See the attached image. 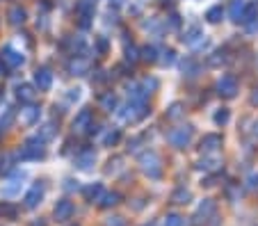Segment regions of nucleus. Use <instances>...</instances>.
Instances as JSON below:
<instances>
[{
	"instance_id": "obj_9",
	"label": "nucleus",
	"mask_w": 258,
	"mask_h": 226,
	"mask_svg": "<svg viewBox=\"0 0 258 226\" xmlns=\"http://www.w3.org/2000/svg\"><path fill=\"white\" fill-rule=\"evenodd\" d=\"M94 123V114L92 110H80L78 114H76V119H73V130H78V133H87L89 126Z\"/></svg>"
},
{
	"instance_id": "obj_12",
	"label": "nucleus",
	"mask_w": 258,
	"mask_h": 226,
	"mask_svg": "<svg viewBox=\"0 0 258 226\" xmlns=\"http://www.w3.org/2000/svg\"><path fill=\"white\" fill-rule=\"evenodd\" d=\"M0 59L7 64V66H12V69H16V66H21V64L25 62V57L19 53V50H14L12 46H7V48H3V53H0Z\"/></svg>"
},
{
	"instance_id": "obj_21",
	"label": "nucleus",
	"mask_w": 258,
	"mask_h": 226,
	"mask_svg": "<svg viewBox=\"0 0 258 226\" xmlns=\"http://www.w3.org/2000/svg\"><path fill=\"white\" fill-rule=\"evenodd\" d=\"M101 110H105V112H112V110H117V96H114L112 92H105L101 96Z\"/></svg>"
},
{
	"instance_id": "obj_18",
	"label": "nucleus",
	"mask_w": 258,
	"mask_h": 226,
	"mask_svg": "<svg viewBox=\"0 0 258 226\" xmlns=\"http://www.w3.org/2000/svg\"><path fill=\"white\" fill-rule=\"evenodd\" d=\"M103 194H105V190H103L101 183H94V185L85 187V199H87V201H92V203L94 201H101Z\"/></svg>"
},
{
	"instance_id": "obj_10",
	"label": "nucleus",
	"mask_w": 258,
	"mask_h": 226,
	"mask_svg": "<svg viewBox=\"0 0 258 226\" xmlns=\"http://www.w3.org/2000/svg\"><path fill=\"white\" fill-rule=\"evenodd\" d=\"M53 217H55L57 221H69V219L73 217V203L69 201V199H59V201L55 203Z\"/></svg>"
},
{
	"instance_id": "obj_42",
	"label": "nucleus",
	"mask_w": 258,
	"mask_h": 226,
	"mask_svg": "<svg viewBox=\"0 0 258 226\" xmlns=\"http://www.w3.org/2000/svg\"><path fill=\"white\" fill-rule=\"evenodd\" d=\"M53 135H55V123H46L44 130H41V137L48 139V137H53Z\"/></svg>"
},
{
	"instance_id": "obj_3",
	"label": "nucleus",
	"mask_w": 258,
	"mask_h": 226,
	"mask_svg": "<svg viewBox=\"0 0 258 226\" xmlns=\"http://www.w3.org/2000/svg\"><path fill=\"white\" fill-rule=\"evenodd\" d=\"M46 139L41 137V135H37V137H30L28 142H25V146L21 148V158H25V160H39V158L46 156V146H44Z\"/></svg>"
},
{
	"instance_id": "obj_13",
	"label": "nucleus",
	"mask_w": 258,
	"mask_h": 226,
	"mask_svg": "<svg viewBox=\"0 0 258 226\" xmlns=\"http://www.w3.org/2000/svg\"><path fill=\"white\" fill-rule=\"evenodd\" d=\"M89 71V62L85 57H80V55H76V57L69 62V73L71 76H85Z\"/></svg>"
},
{
	"instance_id": "obj_35",
	"label": "nucleus",
	"mask_w": 258,
	"mask_h": 226,
	"mask_svg": "<svg viewBox=\"0 0 258 226\" xmlns=\"http://www.w3.org/2000/svg\"><path fill=\"white\" fill-rule=\"evenodd\" d=\"M226 194H229L231 201H240V197H242V187L240 185H229L226 187Z\"/></svg>"
},
{
	"instance_id": "obj_44",
	"label": "nucleus",
	"mask_w": 258,
	"mask_h": 226,
	"mask_svg": "<svg viewBox=\"0 0 258 226\" xmlns=\"http://www.w3.org/2000/svg\"><path fill=\"white\" fill-rule=\"evenodd\" d=\"M96 46H98V53H101V55L107 53V39H105V37H98V39H96Z\"/></svg>"
},
{
	"instance_id": "obj_22",
	"label": "nucleus",
	"mask_w": 258,
	"mask_h": 226,
	"mask_svg": "<svg viewBox=\"0 0 258 226\" xmlns=\"http://www.w3.org/2000/svg\"><path fill=\"white\" fill-rule=\"evenodd\" d=\"M119 139H121V130H119V128H110V130L103 135V146H114Z\"/></svg>"
},
{
	"instance_id": "obj_33",
	"label": "nucleus",
	"mask_w": 258,
	"mask_h": 226,
	"mask_svg": "<svg viewBox=\"0 0 258 226\" xmlns=\"http://www.w3.org/2000/svg\"><path fill=\"white\" fill-rule=\"evenodd\" d=\"M185 224V219L178 215V212H169V215L165 217V226H183Z\"/></svg>"
},
{
	"instance_id": "obj_16",
	"label": "nucleus",
	"mask_w": 258,
	"mask_h": 226,
	"mask_svg": "<svg viewBox=\"0 0 258 226\" xmlns=\"http://www.w3.org/2000/svg\"><path fill=\"white\" fill-rule=\"evenodd\" d=\"M171 201L178 203V206H185V203L192 201V192L187 190V187H176V190L171 192Z\"/></svg>"
},
{
	"instance_id": "obj_15",
	"label": "nucleus",
	"mask_w": 258,
	"mask_h": 226,
	"mask_svg": "<svg viewBox=\"0 0 258 226\" xmlns=\"http://www.w3.org/2000/svg\"><path fill=\"white\" fill-rule=\"evenodd\" d=\"M76 163H78L80 169H89L94 163H96V153H94V148H85V151H80L78 158H76Z\"/></svg>"
},
{
	"instance_id": "obj_24",
	"label": "nucleus",
	"mask_w": 258,
	"mask_h": 226,
	"mask_svg": "<svg viewBox=\"0 0 258 226\" xmlns=\"http://www.w3.org/2000/svg\"><path fill=\"white\" fill-rule=\"evenodd\" d=\"M119 201H121V197H119L117 192H105V194H103V199L98 201V206H103V208H112V206H117Z\"/></svg>"
},
{
	"instance_id": "obj_36",
	"label": "nucleus",
	"mask_w": 258,
	"mask_h": 226,
	"mask_svg": "<svg viewBox=\"0 0 258 226\" xmlns=\"http://www.w3.org/2000/svg\"><path fill=\"white\" fill-rule=\"evenodd\" d=\"M183 114V105L180 103H171L169 110H167V119H178Z\"/></svg>"
},
{
	"instance_id": "obj_28",
	"label": "nucleus",
	"mask_w": 258,
	"mask_h": 226,
	"mask_svg": "<svg viewBox=\"0 0 258 226\" xmlns=\"http://www.w3.org/2000/svg\"><path fill=\"white\" fill-rule=\"evenodd\" d=\"M206 19H208V23H219V21L224 19V12H222V7L219 5H215V7H210V10L206 12Z\"/></svg>"
},
{
	"instance_id": "obj_41",
	"label": "nucleus",
	"mask_w": 258,
	"mask_h": 226,
	"mask_svg": "<svg viewBox=\"0 0 258 226\" xmlns=\"http://www.w3.org/2000/svg\"><path fill=\"white\" fill-rule=\"evenodd\" d=\"M0 215L14 217V215H16V208H14V206H10V203H3V206H0Z\"/></svg>"
},
{
	"instance_id": "obj_20",
	"label": "nucleus",
	"mask_w": 258,
	"mask_h": 226,
	"mask_svg": "<svg viewBox=\"0 0 258 226\" xmlns=\"http://www.w3.org/2000/svg\"><path fill=\"white\" fill-rule=\"evenodd\" d=\"M25 19H28V12L23 10V7H12L10 10V23L12 25H23L25 23Z\"/></svg>"
},
{
	"instance_id": "obj_51",
	"label": "nucleus",
	"mask_w": 258,
	"mask_h": 226,
	"mask_svg": "<svg viewBox=\"0 0 258 226\" xmlns=\"http://www.w3.org/2000/svg\"><path fill=\"white\" fill-rule=\"evenodd\" d=\"M142 226H156V221H149V224H142Z\"/></svg>"
},
{
	"instance_id": "obj_38",
	"label": "nucleus",
	"mask_w": 258,
	"mask_h": 226,
	"mask_svg": "<svg viewBox=\"0 0 258 226\" xmlns=\"http://www.w3.org/2000/svg\"><path fill=\"white\" fill-rule=\"evenodd\" d=\"M174 59H176V53L171 48H167V50H162V57H160V62L165 64V66H169V64H174Z\"/></svg>"
},
{
	"instance_id": "obj_26",
	"label": "nucleus",
	"mask_w": 258,
	"mask_h": 226,
	"mask_svg": "<svg viewBox=\"0 0 258 226\" xmlns=\"http://www.w3.org/2000/svg\"><path fill=\"white\" fill-rule=\"evenodd\" d=\"M16 96H19L21 101H25V103H30V101L34 99V87H30V85H21V87L16 89Z\"/></svg>"
},
{
	"instance_id": "obj_5",
	"label": "nucleus",
	"mask_w": 258,
	"mask_h": 226,
	"mask_svg": "<svg viewBox=\"0 0 258 226\" xmlns=\"http://www.w3.org/2000/svg\"><path fill=\"white\" fill-rule=\"evenodd\" d=\"M215 212H217V203H215V199H204V201L199 203V208H197V224H206L208 219H213Z\"/></svg>"
},
{
	"instance_id": "obj_31",
	"label": "nucleus",
	"mask_w": 258,
	"mask_h": 226,
	"mask_svg": "<svg viewBox=\"0 0 258 226\" xmlns=\"http://www.w3.org/2000/svg\"><path fill=\"white\" fill-rule=\"evenodd\" d=\"M12 163H14V156H12V153H5V156L0 158V174H7V172H10V169L14 167Z\"/></svg>"
},
{
	"instance_id": "obj_2",
	"label": "nucleus",
	"mask_w": 258,
	"mask_h": 226,
	"mask_svg": "<svg viewBox=\"0 0 258 226\" xmlns=\"http://www.w3.org/2000/svg\"><path fill=\"white\" fill-rule=\"evenodd\" d=\"M149 114V105L144 103V101H128L126 105L121 108V112H119V117L123 119V121H140L142 117H146Z\"/></svg>"
},
{
	"instance_id": "obj_23",
	"label": "nucleus",
	"mask_w": 258,
	"mask_h": 226,
	"mask_svg": "<svg viewBox=\"0 0 258 226\" xmlns=\"http://www.w3.org/2000/svg\"><path fill=\"white\" fill-rule=\"evenodd\" d=\"M76 12L78 16H94V0H78Z\"/></svg>"
},
{
	"instance_id": "obj_14",
	"label": "nucleus",
	"mask_w": 258,
	"mask_h": 226,
	"mask_svg": "<svg viewBox=\"0 0 258 226\" xmlns=\"http://www.w3.org/2000/svg\"><path fill=\"white\" fill-rule=\"evenodd\" d=\"M219 146H222V137H219V135H215V133L204 135V139H201V151H204V153H215Z\"/></svg>"
},
{
	"instance_id": "obj_39",
	"label": "nucleus",
	"mask_w": 258,
	"mask_h": 226,
	"mask_svg": "<svg viewBox=\"0 0 258 226\" xmlns=\"http://www.w3.org/2000/svg\"><path fill=\"white\" fill-rule=\"evenodd\" d=\"M183 71H185L187 76H197V71H199V66H197V64L192 62V59H187V62L183 64Z\"/></svg>"
},
{
	"instance_id": "obj_1",
	"label": "nucleus",
	"mask_w": 258,
	"mask_h": 226,
	"mask_svg": "<svg viewBox=\"0 0 258 226\" xmlns=\"http://www.w3.org/2000/svg\"><path fill=\"white\" fill-rule=\"evenodd\" d=\"M140 169L146 174L149 178H160L162 174V160L158 153L153 151H146L140 156Z\"/></svg>"
},
{
	"instance_id": "obj_43",
	"label": "nucleus",
	"mask_w": 258,
	"mask_h": 226,
	"mask_svg": "<svg viewBox=\"0 0 258 226\" xmlns=\"http://www.w3.org/2000/svg\"><path fill=\"white\" fill-rule=\"evenodd\" d=\"M105 226H126V221H123V217H110V219L105 221Z\"/></svg>"
},
{
	"instance_id": "obj_17",
	"label": "nucleus",
	"mask_w": 258,
	"mask_h": 226,
	"mask_svg": "<svg viewBox=\"0 0 258 226\" xmlns=\"http://www.w3.org/2000/svg\"><path fill=\"white\" fill-rule=\"evenodd\" d=\"M219 165H222V160H219L217 156H208V158H204V160H199V165H197V167L204 169V172L217 174L219 172Z\"/></svg>"
},
{
	"instance_id": "obj_25",
	"label": "nucleus",
	"mask_w": 258,
	"mask_h": 226,
	"mask_svg": "<svg viewBox=\"0 0 258 226\" xmlns=\"http://www.w3.org/2000/svg\"><path fill=\"white\" fill-rule=\"evenodd\" d=\"M199 39H204V32H201V28H190L185 32V37H183V41H185L187 46H195Z\"/></svg>"
},
{
	"instance_id": "obj_11",
	"label": "nucleus",
	"mask_w": 258,
	"mask_h": 226,
	"mask_svg": "<svg viewBox=\"0 0 258 226\" xmlns=\"http://www.w3.org/2000/svg\"><path fill=\"white\" fill-rule=\"evenodd\" d=\"M39 117H41V108L34 103H28L21 110V121H23L25 126H34V123L39 121Z\"/></svg>"
},
{
	"instance_id": "obj_34",
	"label": "nucleus",
	"mask_w": 258,
	"mask_h": 226,
	"mask_svg": "<svg viewBox=\"0 0 258 226\" xmlns=\"http://www.w3.org/2000/svg\"><path fill=\"white\" fill-rule=\"evenodd\" d=\"M142 59V53L135 48V46H126V62H131V64H135V62H140Z\"/></svg>"
},
{
	"instance_id": "obj_27",
	"label": "nucleus",
	"mask_w": 258,
	"mask_h": 226,
	"mask_svg": "<svg viewBox=\"0 0 258 226\" xmlns=\"http://www.w3.org/2000/svg\"><path fill=\"white\" fill-rule=\"evenodd\" d=\"M253 19H258V5L256 3H251V5H249L247 3V10H244V14H242V21H240V23H251Z\"/></svg>"
},
{
	"instance_id": "obj_45",
	"label": "nucleus",
	"mask_w": 258,
	"mask_h": 226,
	"mask_svg": "<svg viewBox=\"0 0 258 226\" xmlns=\"http://www.w3.org/2000/svg\"><path fill=\"white\" fill-rule=\"evenodd\" d=\"M110 167H107V174H112V172H117L119 169V165H121V158H114V160H110Z\"/></svg>"
},
{
	"instance_id": "obj_50",
	"label": "nucleus",
	"mask_w": 258,
	"mask_h": 226,
	"mask_svg": "<svg viewBox=\"0 0 258 226\" xmlns=\"http://www.w3.org/2000/svg\"><path fill=\"white\" fill-rule=\"evenodd\" d=\"M3 99H5V92H3V89H0V101H3Z\"/></svg>"
},
{
	"instance_id": "obj_47",
	"label": "nucleus",
	"mask_w": 258,
	"mask_h": 226,
	"mask_svg": "<svg viewBox=\"0 0 258 226\" xmlns=\"http://www.w3.org/2000/svg\"><path fill=\"white\" fill-rule=\"evenodd\" d=\"M247 30L249 32H258V19H253L251 23H247Z\"/></svg>"
},
{
	"instance_id": "obj_6",
	"label": "nucleus",
	"mask_w": 258,
	"mask_h": 226,
	"mask_svg": "<svg viewBox=\"0 0 258 226\" xmlns=\"http://www.w3.org/2000/svg\"><path fill=\"white\" fill-rule=\"evenodd\" d=\"M217 94L224 96V99H233L235 94H238V80L233 76H222L217 80Z\"/></svg>"
},
{
	"instance_id": "obj_19",
	"label": "nucleus",
	"mask_w": 258,
	"mask_h": 226,
	"mask_svg": "<svg viewBox=\"0 0 258 226\" xmlns=\"http://www.w3.org/2000/svg\"><path fill=\"white\" fill-rule=\"evenodd\" d=\"M244 10H247V0H233V3H231V10H229L231 19H233L235 23H240V21H242Z\"/></svg>"
},
{
	"instance_id": "obj_46",
	"label": "nucleus",
	"mask_w": 258,
	"mask_h": 226,
	"mask_svg": "<svg viewBox=\"0 0 258 226\" xmlns=\"http://www.w3.org/2000/svg\"><path fill=\"white\" fill-rule=\"evenodd\" d=\"M247 187H251V190H258V174H251V176L247 178Z\"/></svg>"
},
{
	"instance_id": "obj_32",
	"label": "nucleus",
	"mask_w": 258,
	"mask_h": 226,
	"mask_svg": "<svg viewBox=\"0 0 258 226\" xmlns=\"http://www.w3.org/2000/svg\"><path fill=\"white\" fill-rule=\"evenodd\" d=\"M215 123H217V126H224V123H229V119H231V112L226 108H222V110H217V112H215Z\"/></svg>"
},
{
	"instance_id": "obj_8",
	"label": "nucleus",
	"mask_w": 258,
	"mask_h": 226,
	"mask_svg": "<svg viewBox=\"0 0 258 226\" xmlns=\"http://www.w3.org/2000/svg\"><path fill=\"white\" fill-rule=\"evenodd\" d=\"M44 192H46V187H44V183H34L32 187H30V192L25 194V208H37L41 203V199H44Z\"/></svg>"
},
{
	"instance_id": "obj_37",
	"label": "nucleus",
	"mask_w": 258,
	"mask_h": 226,
	"mask_svg": "<svg viewBox=\"0 0 258 226\" xmlns=\"http://www.w3.org/2000/svg\"><path fill=\"white\" fill-rule=\"evenodd\" d=\"M208 62L213 64V66H219V64H224V62H226V53H224V50H217V53L210 55Z\"/></svg>"
},
{
	"instance_id": "obj_4",
	"label": "nucleus",
	"mask_w": 258,
	"mask_h": 226,
	"mask_svg": "<svg viewBox=\"0 0 258 226\" xmlns=\"http://www.w3.org/2000/svg\"><path fill=\"white\" fill-rule=\"evenodd\" d=\"M192 135H195V128H192V126L174 128V130L169 133V144L174 148H185L187 144L192 142Z\"/></svg>"
},
{
	"instance_id": "obj_30",
	"label": "nucleus",
	"mask_w": 258,
	"mask_h": 226,
	"mask_svg": "<svg viewBox=\"0 0 258 226\" xmlns=\"http://www.w3.org/2000/svg\"><path fill=\"white\" fill-rule=\"evenodd\" d=\"M14 119H16V112H14V110H5V114L0 117V133H3V130H7V128L14 123Z\"/></svg>"
},
{
	"instance_id": "obj_40",
	"label": "nucleus",
	"mask_w": 258,
	"mask_h": 226,
	"mask_svg": "<svg viewBox=\"0 0 258 226\" xmlns=\"http://www.w3.org/2000/svg\"><path fill=\"white\" fill-rule=\"evenodd\" d=\"M142 87H144V92H146V94H151L153 89L158 87V80H156V78H146L144 83H142Z\"/></svg>"
},
{
	"instance_id": "obj_7",
	"label": "nucleus",
	"mask_w": 258,
	"mask_h": 226,
	"mask_svg": "<svg viewBox=\"0 0 258 226\" xmlns=\"http://www.w3.org/2000/svg\"><path fill=\"white\" fill-rule=\"evenodd\" d=\"M50 85H53V73H50L48 66H39L34 71V87L39 92H48Z\"/></svg>"
},
{
	"instance_id": "obj_48",
	"label": "nucleus",
	"mask_w": 258,
	"mask_h": 226,
	"mask_svg": "<svg viewBox=\"0 0 258 226\" xmlns=\"http://www.w3.org/2000/svg\"><path fill=\"white\" fill-rule=\"evenodd\" d=\"M169 23H171V28H178V23H180V21H178V14H171V16H169Z\"/></svg>"
},
{
	"instance_id": "obj_52",
	"label": "nucleus",
	"mask_w": 258,
	"mask_h": 226,
	"mask_svg": "<svg viewBox=\"0 0 258 226\" xmlns=\"http://www.w3.org/2000/svg\"><path fill=\"white\" fill-rule=\"evenodd\" d=\"M253 133H256V135H258V121H256V128H253Z\"/></svg>"
},
{
	"instance_id": "obj_49",
	"label": "nucleus",
	"mask_w": 258,
	"mask_h": 226,
	"mask_svg": "<svg viewBox=\"0 0 258 226\" xmlns=\"http://www.w3.org/2000/svg\"><path fill=\"white\" fill-rule=\"evenodd\" d=\"M251 105H256V108H258V87L251 92Z\"/></svg>"
},
{
	"instance_id": "obj_29",
	"label": "nucleus",
	"mask_w": 258,
	"mask_h": 226,
	"mask_svg": "<svg viewBox=\"0 0 258 226\" xmlns=\"http://www.w3.org/2000/svg\"><path fill=\"white\" fill-rule=\"evenodd\" d=\"M140 53H142V62H156L158 59V48L156 46H144Z\"/></svg>"
}]
</instances>
